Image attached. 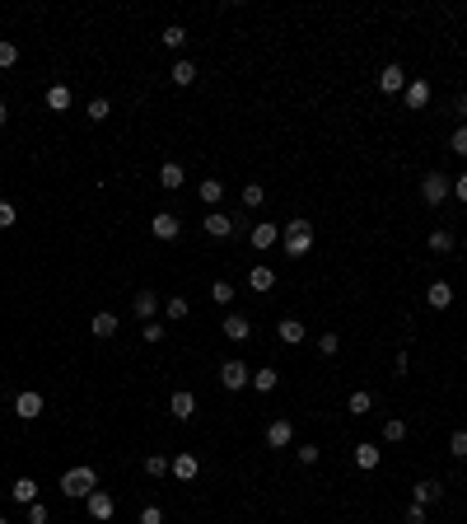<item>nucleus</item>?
Wrapping results in <instances>:
<instances>
[{
    "instance_id": "nucleus-1",
    "label": "nucleus",
    "mask_w": 467,
    "mask_h": 524,
    "mask_svg": "<svg viewBox=\"0 0 467 524\" xmlns=\"http://www.w3.org/2000/svg\"><path fill=\"white\" fill-rule=\"evenodd\" d=\"M280 239H285V253L290 257H304L313 248V225L309 220H290L285 230H280Z\"/></svg>"
},
{
    "instance_id": "nucleus-2",
    "label": "nucleus",
    "mask_w": 467,
    "mask_h": 524,
    "mask_svg": "<svg viewBox=\"0 0 467 524\" xmlns=\"http://www.w3.org/2000/svg\"><path fill=\"white\" fill-rule=\"evenodd\" d=\"M94 487H99V473H94L89 464H84V469H70L66 478H61V491H66L70 501H79V496H89Z\"/></svg>"
},
{
    "instance_id": "nucleus-3",
    "label": "nucleus",
    "mask_w": 467,
    "mask_h": 524,
    "mask_svg": "<svg viewBox=\"0 0 467 524\" xmlns=\"http://www.w3.org/2000/svg\"><path fill=\"white\" fill-rule=\"evenodd\" d=\"M421 197H425V206H439V201L454 197V183H449L444 173H425V178H421Z\"/></svg>"
},
{
    "instance_id": "nucleus-4",
    "label": "nucleus",
    "mask_w": 467,
    "mask_h": 524,
    "mask_svg": "<svg viewBox=\"0 0 467 524\" xmlns=\"http://www.w3.org/2000/svg\"><path fill=\"white\" fill-rule=\"evenodd\" d=\"M220 384H224L229 393H238L243 384H253V370H248L243 360H224V365H220Z\"/></svg>"
},
{
    "instance_id": "nucleus-5",
    "label": "nucleus",
    "mask_w": 467,
    "mask_h": 524,
    "mask_svg": "<svg viewBox=\"0 0 467 524\" xmlns=\"http://www.w3.org/2000/svg\"><path fill=\"white\" fill-rule=\"evenodd\" d=\"M14 417H19V422H33V417H43V393H38V389H23L19 398H14Z\"/></svg>"
},
{
    "instance_id": "nucleus-6",
    "label": "nucleus",
    "mask_w": 467,
    "mask_h": 524,
    "mask_svg": "<svg viewBox=\"0 0 467 524\" xmlns=\"http://www.w3.org/2000/svg\"><path fill=\"white\" fill-rule=\"evenodd\" d=\"M150 235L155 239H164V244H173V239L182 235V225H178V215H168V211H159L155 220H150Z\"/></svg>"
},
{
    "instance_id": "nucleus-7",
    "label": "nucleus",
    "mask_w": 467,
    "mask_h": 524,
    "mask_svg": "<svg viewBox=\"0 0 467 524\" xmlns=\"http://www.w3.org/2000/svg\"><path fill=\"white\" fill-rule=\"evenodd\" d=\"M84 506H89V520H112V496L103 487H94L89 496H84Z\"/></svg>"
},
{
    "instance_id": "nucleus-8",
    "label": "nucleus",
    "mask_w": 467,
    "mask_h": 524,
    "mask_svg": "<svg viewBox=\"0 0 467 524\" xmlns=\"http://www.w3.org/2000/svg\"><path fill=\"white\" fill-rule=\"evenodd\" d=\"M168 412L178 417V422H192V417H197V398H192L187 389H178L173 398H168Z\"/></svg>"
},
{
    "instance_id": "nucleus-9",
    "label": "nucleus",
    "mask_w": 467,
    "mask_h": 524,
    "mask_svg": "<svg viewBox=\"0 0 467 524\" xmlns=\"http://www.w3.org/2000/svg\"><path fill=\"white\" fill-rule=\"evenodd\" d=\"M378 90H383V94H402V90H407V70H402V66H383Z\"/></svg>"
},
{
    "instance_id": "nucleus-10",
    "label": "nucleus",
    "mask_w": 467,
    "mask_h": 524,
    "mask_svg": "<svg viewBox=\"0 0 467 524\" xmlns=\"http://www.w3.org/2000/svg\"><path fill=\"white\" fill-rule=\"evenodd\" d=\"M425 304H430V309H449V304H454V286H449V281H434V286L425 290Z\"/></svg>"
},
{
    "instance_id": "nucleus-11",
    "label": "nucleus",
    "mask_w": 467,
    "mask_h": 524,
    "mask_svg": "<svg viewBox=\"0 0 467 524\" xmlns=\"http://www.w3.org/2000/svg\"><path fill=\"white\" fill-rule=\"evenodd\" d=\"M131 309H136V319H145V324H150V319L159 314V295H155V290H141V295L131 300Z\"/></svg>"
},
{
    "instance_id": "nucleus-12",
    "label": "nucleus",
    "mask_w": 467,
    "mask_h": 524,
    "mask_svg": "<svg viewBox=\"0 0 467 524\" xmlns=\"http://www.w3.org/2000/svg\"><path fill=\"white\" fill-rule=\"evenodd\" d=\"M224 337H229V342H248V337H253V324H248L243 314H229V319H224Z\"/></svg>"
},
{
    "instance_id": "nucleus-13",
    "label": "nucleus",
    "mask_w": 467,
    "mask_h": 524,
    "mask_svg": "<svg viewBox=\"0 0 467 524\" xmlns=\"http://www.w3.org/2000/svg\"><path fill=\"white\" fill-rule=\"evenodd\" d=\"M402 103H407V108H425V103H430V85H425V80H412V85L402 90Z\"/></svg>"
},
{
    "instance_id": "nucleus-14",
    "label": "nucleus",
    "mask_w": 467,
    "mask_h": 524,
    "mask_svg": "<svg viewBox=\"0 0 467 524\" xmlns=\"http://www.w3.org/2000/svg\"><path fill=\"white\" fill-rule=\"evenodd\" d=\"M276 337H280V342H285V346H300V342H304V337H309V333H304V324H300V319H280Z\"/></svg>"
},
{
    "instance_id": "nucleus-15",
    "label": "nucleus",
    "mask_w": 467,
    "mask_h": 524,
    "mask_svg": "<svg viewBox=\"0 0 467 524\" xmlns=\"http://www.w3.org/2000/svg\"><path fill=\"white\" fill-rule=\"evenodd\" d=\"M206 235H211V239H229L234 235V220L224 211H211V215H206Z\"/></svg>"
},
{
    "instance_id": "nucleus-16",
    "label": "nucleus",
    "mask_w": 467,
    "mask_h": 524,
    "mask_svg": "<svg viewBox=\"0 0 467 524\" xmlns=\"http://www.w3.org/2000/svg\"><path fill=\"white\" fill-rule=\"evenodd\" d=\"M290 440H295V426H290V422H271L267 426V445L271 449H285Z\"/></svg>"
},
{
    "instance_id": "nucleus-17",
    "label": "nucleus",
    "mask_w": 467,
    "mask_h": 524,
    "mask_svg": "<svg viewBox=\"0 0 467 524\" xmlns=\"http://www.w3.org/2000/svg\"><path fill=\"white\" fill-rule=\"evenodd\" d=\"M159 188H182V164H173V159H168V164H159Z\"/></svg>"
},
{
    "instance_id": "nucleus-18",
    "label": "nucleus",
    "mask_w": 467,
    "mask_h": 524,
    "mask_svg": "<svg viewBox=\"0 0 467 524\" xmlns=\"http://www.w3.org/2000/svg\"><path fill=\"white\" fill-rule=\"evenodd\" d=\"M248 239H253V248H271L280 239V230H276V225H253V235H248Z\"/></svg>"
},
{
    "instance_id": "nucleus-19",
    "label": "nucleus",
    "mask_w": 467,
    "mask_h": 524,
    "mask_svg": "<svg viewBox=\"0 0 467 524\" xmlns=\"http://www.w3.org/2000/svg\"><path fill=\"white\" fill-rule=\"evenodd\" d=\"M10 491H14V501H19V506H33V501H38V482H33V478H19Z\"/></svg>"
},
{
    "instance_id": "nucleus-20",
    "label": "nucleus",
    "mask_w": 467,
    "mask_h": 524,
    "mask_svg": "<svg viewBox=\"0 0 467 524\" xmlns=\"http://www.w3.org/2000/svg\"><path fill=\"white\" fill-rule=\"evenodd\" d=\"M248 286H253V290H262V295H267V290L276 286V272H271V267H253V272H248Z\"/></svg>"
},
{
    "instance_id": "nucleus-21",
    "label": "nucleus",
    "mask_w": 467,
    "mask_h": 524,
    "mask_svg": "<svg viewBox=\"0 0 467 524\" xmlns=\"http://www.w3.org/2000/svg\"><path fill=\"white\" fill-rule=\"evenodd\" d=\"M378 459H383V449H378V445H356V464H360V469H378Z\"/></svg>"
},
{
    "instance_id": "nucleus-22",
    "label": "nucleus",
    "mask_w": 467,
    "mask_h": 524,
    "mask_svg": "<svg viewBox=\"0 0 467 524\" xmlns=\"http://www.w3.org/2000/svg\"><path fill=\"white\" fill-rule=\"evenodd\" d=\"M416 506H430V501H439V496H444V487H439V482H416Z\"/></svg>"
},
{
    "instance_id": "nucleus-23",
    "label": "nucleus",
    "mask_w": 467,
    "mask_h": 524,
    "mask_svg": "<svg viewBox=\"0 0 467 524\" xmlns=\"http://www.w3.org/2000/svg\"><path fill=\"white\" fill-rule=\"evenodd\" d=\"M276 384H280V375H276V370H253V389L257 393H271V389H276Z\"/></svg>"
},
{
    "instance_id": "nucleus-24",
    "label": "nucleus",
    "mask_w": 467,
    "mask_h": 524,
    "mask_svg": "<svg viewBox=\"0 0 467 524\" xmlns=\"http://www.w3.org/2000/svg\"><path fill=\"white\" fill-rule=\"evenodd\" d=\"M173 478H182V482L197 478V454H178V459H173Z\"/></svg>"
},
{
    "instance_id": "nucleus-25",
    "label": "nucleus",
    "mask_w": 467,
    "mask_h": 524,
    "mask_svg": "<svg viewBox=\"0 0 467 524\" xmlns=\"http://www.w3.org/2000/svg\"><path fill=\"white\" fill-rule=\"evenodd\" d=\"M47 108H52V112L70 108V90H66V85H52V90H47Z\"/></svg>"
},
{
    "instance_id": "nucleus-26",
    "label": "nucleus",
    "mask_w": 467,
    "mask_h": 524,
    "mask_svg": "<svg viewBox=\"0 0 467 524\" xmlns=\"http://www.w3.org/2000/svg\"><path fill=\"white\" fill-rule=\"evenodd\" d=\"M159 43H164V47H173V52H178V47L187 43V28H182V23H168L164 33H159Z\"/></svg>"
},
{
    "instance_id": "nucleus-27",
    "label": "nucleus",
    "mask_w": 467,
    "mask_h": 524,
    "mask_svg": "<svg viewBox=\"0 0 467 524\" xmlns=\"http://www.w3.org/2000/svg\"><path fill=\"white\" fill-rule=\"evenodd\" d=\"M369 407H374V398H369L365 389H356V393H351V402H346V412H351V417H365Z\"/></svg>"
},
{
    "instance_id": "nucleus-28",
    "label": "nucleus",
    "mask_w": 467,
    "mask_h": 524,
    "mask_svg": "<svg viewBox=\"0 0 467 524\" xmlns=\"http://www.w3.org/2000/svg\"><path fill=\"white\" fill-rule=\"evenodd\" d=\"M117 333V314H94V337H112Z\"/></svg>"
},
{
    "instance_id": "nucleus-29",
    "label": "nucleus",
    "mask_w": 467,
    "mask_h": 524,
    "mask_svg": "<svg viewBox=\"0 0 467 524\" xmlns=\"http://www.w3.org/2000/svg\"><path fill=\"white\" fill-rule=\"evenodd\" d=\"M145 473H150V478H164V473H173V464H168L164 454H150L145 459Z\"/></svg>"
},
{
    "instance_id": "nucleus-30",
    "label": "nucleus",
    "mask_w": 467,
    "mask_h": 524,
    "mask_svg": "<svg viewBox=\"0 0 467 524\" xmlns=\"http://www.w3.org/2000/svg\"><path fill=\"white\" fill-rule=\"evenodd\" d=\"M430 253H454V235H449V230H434V235H430Z\"/></svg>"
},
{
    "instance_id": "nucleus-31",
    "label": "nucleus",
    "mask_w": 467,
    "mask_h": 524,
    "mask_svg": "<svg viewBox=\"0 0 467 524\" xmlns=\"http://www.w3.org/2000/svg\"><path fill=\"white\" fill-rule=\"evenodd\" d=\"M192 80H197V66H192V61H178V66H173V85H182V90H187Z\"/></svg>"
},
{
    "instance_id": "nucleus-32",
    "label": "nucleus",
    "mask_w": 467,
    "mask_h": 524,
    "mask_svg": "<svg viewBox=\"0 0 467 524\" xmlns=\"http://www.w3.org/2000/svg\"><path fill=\"white\" fill-rule=\"evenodd\" d=\"M220 197H224V183L220 178H206V183H201V201H211V206H215Z\"/></svg>"
},
{
    "instance_id": "nucleus-33",
    "label": "nucleus",
    "mask_w": 467,
    "mask_h": 524,
    "mask_svg": "<svg viewBox=\"0 0 467 524\" xmlns=\"http://www.w3.org/2000/svg\"><path fill=\"white\" fill-rule=\"evenodd\" d=\"M262 201H267V188H262V183H248V188H243V206H262Z\"/></svg>"
},
{
    "instance_id": "nucleus-34",
    "label": "nucleus",
    "mask_w": 467,
    "mask_h": 524,
    "mask_svg": "<svg viewBox=\"0 0 467 524\" xmlns=\"http://www.w3.org/2000/svg\"><path fill=\"white\" fill-rule=\"evenodd\" d=\"M402 435H407V422H397V417H392V422H383V440H388V445H397Z\"/></svg>"
},
{
    "instance_id": "nucleus-35",
    "label": "nucleus",
    "mask_w": 467,
    "mask_h": 524,
    "mask_svg": "<svg viewBox=\"0 0 467 524\" xmlns=\"http://www.w3.org/2000/svg\"><path fill=\"white\" fill-rule=\"evenodd\" d=\"M211 300L215 304H229L234 300V286H229V281H215V286H211Z\"/></svg>"
},
{
    "instance_id": "nucleus-36",
    "label": "nucleus",
    "mask_w": 467,
    "mask_h": 524,
    "mask_svg": "<svg viewBox=\"0 0 467 524\" xmlns=\"http://www.w3.org/2000/svg\"><path fill=\"white\" fill-rule=\"evenodd\" d=\"M84 112H89V122H103V117H108V99H89V108H84Z\"/></svg>"
},
{
    "instance_id": "nucleus-37",
    "label": "nucleus",
    "mask_w": 467,
    "mask_h": 524,
    "mask_svg": "<svg viewBox=\"0 0 467 524\" xmlns=\"http://www.w3.org/2000/svg\"><path fill=\"white\" fill-rule=\"evenodd\" d=\"M14 61H19V47H14V43H0V70H10Z\"/></svg>"
},
{
    "instance_id": "nucleus-38",
    "label": "nucleus",
    "mask_w": 467,
    "mask_h": 524,
    "mask_svg": "<svg viewBox=\"0 0 467 524\" xmlns=\"http://www.w3.org/2000/svg\"><path fill=\"white\" fill-rule=\"evenodd\" d=\"M164 309H168V319H187V300H182V295L164 300Z\"/></svg>"
},
{
    "instance_id": "nucleus-39",
    "label": "nucleus",
    "mask_w": 467,
    "mask_h": 524,
    "mask_svg": "<svg viewBox=\"0 0 467 524\" xmlns=\"http://www.w3.org/2000/svg\"><path fill=\"white\" fill-rule=\"evenodd\" d=\"M141 337H145V342H150V346H159V342H164V328H159L155 319H150V324L141 328Z\"/></svg>"
},
{
    "instance_id": "nucleus-40",
    "label": "nucleus",
    "mask_w": 467,
    "mask_h": 524,
    "mask_svg": "<svg viewBox=\"0 0 467 524\" xmlns=\"http://www.w3.org/2000/svg\"><path fill=\"white\" fill-rule=\"evenodd\" d=\"M336 346H341V337H336V333H323V337H318V351H323V356H336Z\"/></svg>"
},
{
    "instance_id": "nucleus-41",
    "label": "nucleus",
    "mask_w": 467,
    "mask_h": 524,
    "mask_svg": "<svg viewBox=\"0 0 467 524\" xmlns=\"http://www.w3.org/2000/svg\"><path fill=\"white\" fill-rule=\"evenodd\" d=\"M295 454H300V464L309 469V464H318V454H323V449H318V445H300Z\"/></svg>"
},
{
    "instance_id": "nucleus-42",
    "label": "nucleus",
    "mask_w": 467,
    "mask_h": 524,
    "mask_svg": "<svg viewBox=\"0 0 467 524\" xmlns=\"http://www.w3.org/2000/svg\"><path fill=\"white\" fill-rule=\"evenodd\" d=\"M14 220H19V211H14L10 201H0V230H10V225H14Z\"/></svg>"
},
{
    "instance_id": "nucleus-43",
    "label": "nucleus",
    "mask_w": 467,
    "mask_h": 524,
    "mask_svg": "<svg viewBox=\"0 0 467 524\" xmlns=\"http://www.w3.org/2000/svg\"><path fill=\"white\" fill-rule=\"evenodd\" d=\"M449 449H454L458 459H467V431H454V440H449Z\"/></svg>"
},
{
    "instance_id": "nucleus-44",
    "label": "nucleus",
    "mask_w": 467,
    "mask_h": 524,
    "mask_svg": "<svg viewBox=\"0 0 467 524\" xmlns=\"http://www.w3.org/2000/svg\"><path fill=\"white\" fill-rule=\"evenodd\" d=\"M141 524H164V510H159V506H145V510H141Z\"/></svg>"
},
{
    "instance_id": "nucleus-45",
    "label": "nucleus",
    "mask_w": 467,
    "mask_h": 524,
    "mask_svg": "<svg viewBox=\"0 0 467 524\" xmlns=\"http://www.w3.org/2000/svg\"><path fill=\"white\" fill-rule=\"evenodd\" d=\"M449 145H454L458 155H467V127L463 122H458V132H454V141H449Z\"/></svg>"
},
{
    "instance_id": "nucleus-46",
    "label": "nucleus",
    "mask_w": 467,
    "mask_h": 524,
    "mask_svg": "<svg viewBox=\"0 0 467 524\" xmlns=\"http://www.w3.org/2000/svg\"><path fill=\"white\" fill-rule=\"evenodd\" d=\"M28 524H47V506H38V501L28 506Z\"/></svg>"
},
{
    "instance_id": "nucleus-47",
    "label": "nucleus",
    "mask_w": 467,
    "mask_h": 524,
    "mask_svg": "<svg viewBox=\"0 0 467 524\" xmlns=\"http://www.w3.org/2000/svg\"><path fill=\"white\" fill-rule=\"evenodd\" d=\"M407 524H425V506H416V501L407 506Z\"/></svg>"
},
{
    "instance_id": "nucleus-48",
    "label": "nucleus",
    "mask_w": 467,
    "mask_h": 524,
    "mask_svg": "<svg viewBox=\"0 0 467 524\" xmlns=\"http://www.w3.org/2000/svg\"><path fill=\"white\" fill-rule=\"evenodd\" d=\"M454 192H458V201H467V173H463V178L454 183Z\"/></svg>"
},
{
    "instance_id": "nucleus-49",
    "label": "nucleus",
    "mask_w": 467,
    "mask_h": 524,
    "mask_svg": "<svg viewBox=\"0 0 467 524\" xmlns=\"http://www.w3.org/2000/svg\"><path fill=\"white\" fill-rule=\"evenodd\" d=\"M458 122L467 127V94H463V99H458Z\"/></svg>"
},
{
    "instance_id": "nucleus-50",
    "label": "nucleus",
    "mask_w": 467,
    "mask_h": 524,
    "mask_svg": "<svg viewBox=\"0 0 467 524\" xmlns=\"http://www.w3.org/2000/svg\"><path fill=\"white\" fill-rule=\"evenodd\" d=\"M10 122V108H5V99H0V127Z\"/></svg>"
},
{
    "instance_id": "nucleus-51",
    "label": "nucleus",
    "mask_w": 467,
    "mask_h": 524,
    "mask_svg": "<svg viewBox=\"0 0 467 524\" xmlns=\"http://www.w3.org/2000/svg\"><path fill=\"white\" fill-rule=\"evenodd\" d=\"M0 524H10V520H5V515H0Z\"/></svg>"
}]
</instances>
